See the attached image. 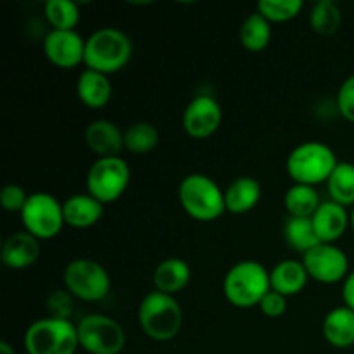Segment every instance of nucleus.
Wrapping results in <instances>:
<instances>
[{
  "instance_id": "1",
  "label": "nucleus",
  "mask_w": 354,
  "mask_h": 354,
  "mask_svg": "<svg viewBox=\"0 0 354 354\" xmlns=\"http://www.w3.org/2000/svg\"><path fill=\"white\" fill-rule=\"evenodd\" d=\"M270 290V272L254 259L235 263L223 280V294L227 301L232 306L242 310L259 306Z\"/></svg>"
},
{
  "instance_id": "2",
  "label": "nucleus",
  "mask_w": 354,
  "mask_h": 354,
  "mask_svg": "<svg viewBox=\"0 0 354 354\" xmlns=\"http://www.w3.org/2000/svg\"><path fill=\"white\" fill-rule=\"evenodd\" d=\"M131 52V40L124 31L118 28H100L86 38L83 62L86 69L109 76L128 64Z\"/></svg>"
},
{
  "instance_id": "3",
  "label": "nucleus",
  "mask_w": 354,
  "mask_h": 354,
  "mask_svg": "<svg viewBox=\"0 0 354 354\" xmlns=\"http://www.w3.org/2000/svg\"><path fill=\"white\" fill-rule=\"evenodd\" d=\"M138 324L147 337L166 342L180 334L183 311L175 296L152 290L138 304Z\"/></svg>"
},
{
  "instance_id": "4",
  "label": "nucleus",
  "mask_w": 354,
  "mask_h": 354,
  "mask_svg": "<svg viewBox=\"0 0 354 354\" xmlns=\"http://www.w3.org/2000/svg\"><path fill=\"white\" fill-rule=\"evenodd\" d=\"M178 201L183 211L197 221H213L227 211L225 190L203 173L187 175L180 182Z\"/></svg>"
},
{
  "instance_id": "5",
  "label": "nucleus",
  "mask_w": 354,
  "mask_h": 354,
  "mask_svg": "<svg viewBox=\"0 0 354 354\" xmlns=\"http://www.w3.org/2000/svg\"><path fill=\"white\" fill-rule=\"evenodd\" d=\"M339 165L334 149L322 142H304L290 151L287 158V173L294 183L315 187L327 183Z\"/></svg>"
},
{
  "instance_id": "6",
  "label": "nucleus",
  "mask_w": 354,
  "mask_h": 354,
  "mask_svg": "<svg viewBox=\"0 0 354 354\" xmlns=\"http://www.w3.org/2000/svg\"><path fill=\"white\" fill-rule=\"evenodd\" d=\"M28 354H75L80 348L78 328L69 320L41 318L24 332Z\"/></svg>"
},
{
  "instance_id": "7",
  "label": "nucleus",
  "mask_w": 354,
  "mask_h": 354,
  "mask_svg": "<svg viewBox=\"0 0 354 354\" xmlns=\"http://www.w3.org/2000/svg\"><path fill=\"white\" fill-rule=\"evenodd\" d=\"M130 168L121 156L97 158L86 173V194L102 204L120 199L130 183Z\"/></svg>"
},
{
  "instance_id": "8",
  "label": "nucleus",
  "mask_w": 354,
  "mask_h": 354,
  "mask_svg": "<svg viewBox=\"0 0 354 354\" xmlns=\"http://www.w3.org/2000/svg\"><path fill=\"white\" fill-rule=\"evenodd\" d=\"M64 289L75 297L88 303L102 301L111 290V277L107 270L95 259L78 258L64 268Z\"/></svg>"
},
{
  "instance_id": "9",
  "label": "nucleus",
  "mask_w": 354,
  "mask_h": 354,
  "mask_svg": "<svg viewBox=\"0 0 354 354\" xmlns=\"http://www.w3.org/2000/svg\"><path fill=\"white\" fill-rule=\"evenodd\" d=\"M21 221L24 230L38 241H50L66 225L62 203L48 192L30 194L21 211Z\"/></svg>"
},
{
  "instance_id": "10",
  "label": "nucleus",
  "mask_w": 354,
  "mask_h": 354,
  "mask_svg": "<svg viewBox=\"0 0 354 354\" xmlns=\"http://www.w3.org/2000/svg\"><path fill=\"white\" fill-rule=\"evenodd\" d=\"M80 348L90 354H120L127 344V334L114 318L107 315H86L78 322Z\"/></svg>"
},
{
  "instance_id": "11",
  "label": "nucleus",
  "mask_w": 354,
  "mask_h": 354,
  "mask_svg": "<svg viewBox=\"0 0 354 354\" xmlns=\"http://www.w3.org/2000/svg\"><path fill=\"white\" fill-rule=\"evenodd\" d=\"M303 265L310 279L320 283L344 282L349 275V258L335 244H318L303 254Z\"/></svg>"
},
{
  "instance_id": "12",
  "label": "nucleus",
  "mask_w": 354,
  "mask_h": 354,
  "mask_svg": "<svg viewBox=\"0 0 354 354\" xmlns=\"http://www.w3.org/2000/svg\"><path fill=\"white\" fill-rule=\"evenodd\" d=\"M223 109L211 95L194 97L183 113V128L192 138H207L220 128Z\"/></svg>"
},
{
  "instance_id": "13",
  "label": "nucleus",
  "mask_w": 354,
  "mask_h": 354,
  "mask_svg": "<svg viewBox=\"0 0 354 354\" xmlns=\"http://www.w3.org/2000/svg\"><path fill=\"white\" fill-rule=\"evenodd\" d=\"M85 41L75 30H50L44 40L45 57L57 68H75L85 59Z\"/></svg>"
},
{
  "instance_id": "14",
  "label": "nucleus",
  "mask_w": 354,
  "mask_h": 354,
  "mask_svg": "<svg viewBox=\"0 0 354 354\" xmlns=\"http://www.w3.org/2000/svg\"><path fill=\"white\" fill-rule=\"evenodd\" d=\"M311 221L322 244H334L346 234L348 227H351L348 209L334 201L322 203Z\"/></svg>"
},
{
  "instance_id": "15",
  "label": "nucleus",
  "mask_w": 354,
  "mask_h": 354,
  "mask_svg": "<svg viewBox=\"0 0 354 354\" xmlns=\"http://www.w3.org/2000/svg\"><path fill=\"white\" fill-rule=\"evenodd\" d=\"M85 142L97 158H116L124 149V131L109 120H95L86 127Z\"/></svg>"
},
{
  "instance_id": "16",
  "label": "nucleus",
  "mask_w": 354,
  "mask_h": 354,
  "mask_svg": "<svg viewBox=\"0 0 354 354\" xmlns=\"http://www.w3.org/2000/svg\"><path fill=\"white\" fill-rule=\"evenodd\" d=\"M40 258V241L26 230L14 232L3 241L2 263L10 270L30 268Z\"/></svg>"
},
{
  "instance_id": "17",
  "label": "nucleus",
  "mask_w": 354,
  "mask_h": 354,
  "mask_svg": "<svg viewBox=\"0 0 354 354\" xmlns=\"http://www.w3.org/2000/svg\"><path fill=\"white\" fill-rule=\"evenodd\" d=\"M66 225L73 228H90L99 223L104 214V204L90 194H75L62 203Z\"/></svg>"
},
{
  "instance_id": "18",
  "label": "nucleus",
  "mask_w": 354,
  "mask_h": 354,
  "mask_svg": "<svg viewBox=\"0 0 354 354\" xmlns=\"http://www.w3.org/2000/svg\"><path fill=\"white\" fill-rule=\"evenodd\" d=\"M76 95L86 107H92V109L107 106L113 97V85L109 82V76L93 71V69H83L76 82Z\"/></svg>"
},
{
  "instance_id": "19",
  "label": "nucleus",
  "mask_w": 354,
  "mask_h": 354,
  "mask_svg": "<svg viewBox=\"0 0 354 354\" xmlns=\"http://www.w3.org/2000/svg\"><path fill=\"white\" fill-rule=\"evenodd\" d=\"M261 199V185L252 176H239L225 189V207L232 214L249 213Z\"/></svg>"
},
{
  "instance_id": "20",
  "label": "nucleus",
  "mask_w": 354,
  "mask_h": 354,
  "mask_svg": "<svg viewBox=\"0 0 354 354\" xmlns=\"http://www.w3.org/2000/svg\"><path fill=\"white\" fill-rule=\"evenodd\" d=\"M308 280H310V275H308L303 261H296V259H283V261L277 263L275 268L270 272L272 290L286 297L299 294L306 287Z\"/></svg>"
},
{
  "instance_id": "21",
  "label": "nucleus",
  "mask_w": 354,
  "mask_h": 354,
  "mask_svg": "<svg viewBox=\"0 0 354 354\" xmlns=\"http://www.w3.org/2000/svg\"><path fill=\"white\" fill-rule=\"evenodd\" d=\"M190 277H192V272L187 261L180 258H168L156 266L152 282H154L156 290L175 296L189 286Z\"/></svg>"
},
{
  "instance_id": "22",
  "label": "nucleus",
  "mask_w": 354,
  "mask_h": 354,
  "mask_svg": "<svg viewBox=\"0 0 354 354\" xmlns=\"http://www.w3.org/2000/svg\"><path fill=\"white\" fill-rule=\"evenodd\" d=\"M324 337L337 349L354 346V311L348 306H339L328 311L324 320Z\"/></svg>"
},
{
  "instance_id": "23",
  "label": "nucleus",
  "mask_w": 354,
  "mask_h": 354,
  "mask_svg": "<svg viewBox=\"0 0 354 354\" xmlns=\"http://www.w3.org/2000/svg\"><path fill=\"white\" fill-rule=\"evenodd\" d=\"M320 204L317 189L301 183L289 187L283 197V206L290 218H313Z\"/></svg>"
},
{
  "instance_id": "24",
  "label": "nucleus",
  "mask_w": 354,
  "mask_h": 354,
  "mask_svg": "<svg viewBox=\"0 0 354 354\" xmlns=\"http://www.w3.org/2000/svg\"><path fill=\"white\" fill-rule=\"evenodd\" d=\"M283 237H286L287 244L301 254H306L308 251L322 244L315 232L311 218H287L286 227H283Z\"/></svg>"
},
{
  "instance_id": "25",
  "label": "nucleus",
  "mask_w": 354,
  "mask_h": 354,
  "mask_svg": "<svg viewBox=\"0 0 354 354\" xmlns=\"http://www.w3.org/2000/svg\"><path fill=\"white\" fill-rule=\"evenodd\" d=\"M266 17L256 12L249 14L244 19L241 26V44L244 48L251 52H261L268 47L270 40H272V26Z\"/></svg>"
},
{
  "instance_id": "26",
  "label": "nucleus",
  "mask_w": 354,
  "mask_h": 354,
  "mask_svg": "<svg viewBox=\"0 0 354 354\" xmlns=\"http://www.w3.org/2000/svg\"><path fill=\"white\" fill-rule=\"evenodd\" d=\"M327 189L330 201L349 207L354 206V165L353 162H339L334 173L327 180Z\"/></svg>"
},
{
  "instance_id": "27",
  "label": "nucleus",
  "mask_w": 354,
  "mask_h": 354,
  "mask_svg": "<svg viewBox=\"0 0 354 354\" xmlns=\"http://www.w3.org/2000/svg\"><path fill=\"white\" fill-rule=\"evenodd\" d=\"M159 142L158 128L147 121H137L124 130V149L135 156L154 151Z\"/></svg>"
},
{
  "instance_id": "28",
  "label": "nucleus",
  "mask_w": 354,
  "mask_h": 354,
  "mask_svg": "<svg viewBox=\"0 0 354 354\" xmlns=\"http://www.w3.org/2000/svg\"><path fill=\"white\" fill-rule=\"evenodd\" d=\"M310 24L315 33L322 37H330L337 33L342 24V12L332 0H318L310 12Z\"/></svg>"
},
{
  "instance_id": "29",
  "label": "nucleus",
  "mask_w": 354,
  "mask_h": 354,
  "mask_svg": "<svg viewBox=\"0 0 354 354\" xmlns=\"http://www.w3.org/2000/svg\"><path fill=\"white\" fill-rule=\"evenodd\" d=\"M45 17L52 30H75L80 21V9L73 0H48L45 2Z\"/></svg>"
},
{
  "instance_id": "30",
  "label": "nucleus",
  "mask_w": 354,
  "mask_h": 354,
  "mask_svg": "<svg viewBox=\"0 0 354 354\" xmlns=\"http://www.w3.org/2000/svg\"><path fill=\"white\" fill-rule=\"evenodd\" d=\"M303 9L301 0H259L256 10L270 23H286L294 19Z\"/></svg>"
},
{
  "instance_id": "31",
  "label": "nucleus",
  "mask_w": 354,
  "mask_h": 354,
  "mask_svg": "<svg viewBox=\"0 0 354 354\" xmlns=\"http://www.w3.org/2000/svg\"><path fill=\"white\" fill-rule=\"evenodd\" d=\"M73 294L68 289H55L52 290L50 296L47 297V313L48 318L55 320H69L73 315Z\"/></svg>"
},
{
  "instance_id": "32",
  "label": "nucleus",
  "mask_w": 354,
  "mask_h": 354,
  "mask_svg": "<svg viewBox=\"0 0 354 354\" xmlns=\"http://www.w3.org/2000/svg\"><path fill=\"white\" fill-rule=\"evenodd\" d=\"M28 197L30 196H28L26 190H24L23 187L9 183V185L3 187L2 192H0V204H2L3 209L9 211V213H19L21 214V211H23Z\"/></svg>"
},
{
  "instance_id": "33",
  "label": "nucleus",
  "mask_w": 354,
  "mask_h": 354,
  "mask_svg": "<svg viewBox=\"0 0 354 354\" xmlns=\"http://www.w3.org/2000/svg\"><path fill=\"white\" fill-rule=\"evenodd\" d=\"M337 111L354 123V75L346 78L337 92Z\"/></svg>"
},
{
  "instance_id": "34",
  "label": "nucleus",
  "mask_w": 354,
  "mask_h": 354,
  "mask_svg": "<svg viewBox=\"0 0 354 354\" xmlns=\"http://www.w3.org/2000/svg\"><path fill=\"white\" fill-rule=\"evenodd\" d=\"M259 310L270 318L282 317L287 311V297L275 292V290H270V292L263 297L261 303H259Z\"/></svg>"
},
{
  "instance_id": "35",
  "label": "nucleus",
  "mask_w": 354,
  "mask_h": 354,
  "mask_svg": "<svg viewBox=\"0 0 354 354\" xmlns=\"http://www.w3.org/2000/svg\"><path fill=\"white\" fill-rule=\"evenodd\" d=\"M342 301H344V306L354 311V272L349 273L342 283Z\"/></svg>"
},
{
  "instance_id": "36",
  "label": "nucleus",
  "mask_w": 354,
  "mask_h": 354,
  "mask_svg": "<svg viewBox=\"0 0 354 354\" xmlns=\"http://www.w3.org/2000/svg\"><path fill=\"white\" fill-rule=\"evenodd\" d=\"M0 354H16V351H14V348L9 344V342L2 341L0 342Z\"/></svg>"
},
{
  "instance_id": "37",
  "label": "nucleus",
  "mask_w": 354,
  "mask_h": 354,
  "mask_svg": "<svg viewBox=\"0 0 354 354\" xmlns=\"http://www.w3.org/2000/svg\"><path fill=\"white\" fill-rule=\"evenodd\" d=\"M349 220H351V228H353V232H354V206H353L351 213H349Z\"/></svg>"
}]
</instances>
